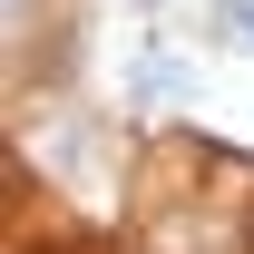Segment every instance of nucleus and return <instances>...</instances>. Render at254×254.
Masks as SVG:
<instances>
[{
    "instance_id": "obj_2",
    "label": "nucleus",
    "mask_w": 254,
    "mask_h": 254,
    "mask_svg": "<svg viewBox=\"0 0 254 254\" xmlns=\"http://www.w3.org/2000/svg\"><path fill=\"white\" fill-rule=\"evenodd\" d=\"M225 20H235V30H245V49H254V0H225Z\"/></svg>"
},
{
    "instance_id": "obj_3",
    "label": "nucleus",
    "mask_w": 254,
    "mask_h": 254,
    "mask_svg": "<svg viewBox=\"0 0 254 254\" xmlns=\"http://www.w3.org/2000/svg\"><path fill=\"white\" fill-rule=\"evenodd\" d=\"M20 39H30V0H10V49H20Z\"/></svg>"
},
{
    "instance_id": "obj_1",
    "label": "nucleus",
    "mask_w": 254,
    "mask_h": 254,
    "mask_svg": "<svg viewBox=\"0 0 254 254\" xmlns=\"http://www.w3.org/2000/svg\"><path fill=\"white\" fill-rule=\"evenodd\" d=\"M186 88H195V78L166 59V49H147V59H137V98H186Z\"/></svg>"
}]
</instances>
